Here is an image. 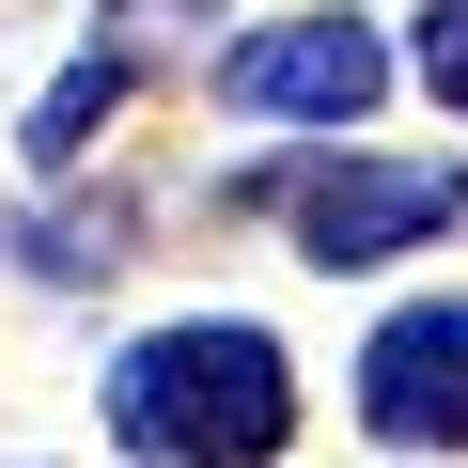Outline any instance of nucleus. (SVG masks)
Segmentation results:
<instances>
[{
    "mask_svg": "<svg viewBox=\"0 0 468 468\" xmlns=\"http://www.w3.org/2000/svg\"><path fill=\"white\" fill-rule=\"evenodd\" d=\"M110 437L156 468H266L297 452V359L250 313H172L110 359Z\"/></svg>",
    "mask_w": 468,
    "mask_h": 468,
    "instance_id": "1",
    "label": "nucleus"
},
{
    "mask_svg": "<svg viewBox=\"0 0 468 468\" xmlns=\"http://www.w3.org/2000/svg\"><path fill=\"white\" fill-rule=\"evenodd\" d=\"M282 218H297V266H406V250H437V234L468 218V156H313V172H282L266 187Z\"/></svg>",
    "mask_w": 468,
    "mask_h": 468,
    "instance_id": "2",
    "label": "nucleus"
},
{
    "mask_svg": "<svg viewBox=\"0 0 468 468\" xmlns=\"http://www.w3.org/2000/svg\"><path fill=\"white\" fill-rule=\"evenodd\" d=\"M218 94L250 125H359L390 94V32L375 16H266V32L218 48Z\"/></svg>",
    "mask_w": 468,
    "mask_h": 468,
    "instance_id": "3",
    "label": "nucleus"
},
{
    "mask_svg": "<svg viewBox=\"0 0 468 468\" xmlns=\"http://www.w3.org/2000/svg\"><path fill=\"white\" fill-rule=\"evenodd\" d=\"M359 421L390 452H468V297H421L359 344Z\"/></svg>",
    "mask_w": 468,
    "mask_h": 468,
    "instance_id": "4",
    "label": "nucleus"
},
{
    "mask_svg": "<svg viewBox=\"0 0 468 468\" xmlns=\"http://www.w3.org/2000/svg\"><path fill=\"white\" fill-rule=\"evenodd\" d=\"M187 32H203V0H110L94 48H79V63L48 79V110H32V172H79V156H94V125L141 94V63H172Z\"/></svg>",
    "mask_w": 468,
    "mask_h": 468,
    "instance_id": "5",
    "label": "nucleus"
},
{
    "mask_svg": "<svg viewBox=\"0 0 468 468\" xmlns=\"http://www.w3.org/2000/svg\"><path fill=\"white\" fill-rule=\"evenodd\" d=\"M406 63H421V94H437V110H468V0H421Z\"/></svg>",
    "mask_w": 468,
    "mask_h": 468,
    "instance_id": "6",
    "label": "nucleus"
}]
</instances>
